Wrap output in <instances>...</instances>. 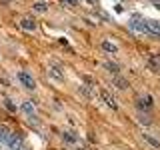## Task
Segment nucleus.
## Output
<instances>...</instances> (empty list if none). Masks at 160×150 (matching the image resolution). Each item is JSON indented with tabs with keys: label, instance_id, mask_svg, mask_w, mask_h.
I'll use <instances>...</instances> for the list:
<instances>
[{
	"label": "nucleus",
	"instance_id": "16",
	"mask_svg": "<svg viewBox=\"0 0 160 150\" xmlns=\"http://www.w3.org/2000/svg\"><path fill=\"white\" fill-rule=\"evenodd\" d=\"M60 2H62L64 6H68V8H74V6H78V0H60Z\"/></svg>",
	"mask_w": 160,
	"mask_h": 150
},
{
	"label": "nucleus",
	"instance_id": "3",
	"mask_svg": "<svg viewBox=\"0 0 160 150\" xmlns=\"http://www.w3.org/2000/svg\"><path fill=\"white\" fill-rule=\"evenodd\" d=\"M20 112L26 116L30 122H34V120L38 118V114H36V106H34V102L32 100H22L20 102Z\"/></svg>",
	"mask_w": 160,
	"mask_h": 150
},
{
	"label": "nucleus",
	"instance_id": "6",
	"mask_svg": "<svg viewBox=\"0 0 160 150\" xmlns=\"http://www.w3.org/2000/svg\"><path fill=\"white\" fill-rule=\"evenodd\" d=\"M136 106H138V110L148 112V110L154 106V102H152V98H150V96H140V98H136Z\"/></svg>",
	"mask_w": 160,
	"mask_h": 150
},
{
	"label": "nucleus",
	"instance_id": "2",
	"mask_svg": "<svg viewBox=\"0 0 160 150\" xmlns=\"http://www.w3.org/2000/svg\"><path fill=\"white\" fill-rule=\"evenodd\" d=\"M128 30H130V32H134V34H140V36H148V32H146V22H144L142 18H138V16H132V18H130Z\"/></svg>",
	"mask_w": 160,
	"mask_h": 150
},
{
	"label": "nucleus",
	"instance_id": "14",
	"mask_svg": "<svg viewBox=\"0 0 160 150\" xmlns=\"http://www.w3.org/2000/svg\"><path fill=\"white\" fill-rule=\"evenodd\" d=\"M34 10H36V12H46V10H48V6H46V2H36V4H34Z\"/></svg>",
	"mask_w": 160,
	"mask_h": 150
},
{
	"label": "nucleus",
	"instance_id": "18",
	"mask_svg": "<svg viewBox=\"0 0 160 150\" xmlns=\"http://www.w3.org/2000/svg\"><path fill=\"white\" fill-rule=\"evenodd\" d=\"M22 150H26V148H22Z\"/></svg>",
	"mask_w": 160,
	"mask_h": 150
},
{
	"label": "nucleus",
	"instance_id": "8",
	"mask_svg": "<svg viewBox=\"0 0 160 150\" xmlns=\"http://www.w3.org/2000/svg\"><path fill=\"white\" fill-rule=\"evenodd\" d=\"M10 136H12V130H8L6 126H0V148L6 150V144H8Z\"/></svg>",
	"mask_w": 160,
	"mask_h": 150
},
{
	"label": "nucleus",
	"instance_id": "10",
	"mask_svg": "<svg viewBox=\"0 0 160 150\" xmlns=\"http://www.w3.org/2000/svg\"><path fill=\"white\" fill-rule=\"evenodd\" d=\"M114 84H116V88H118V90H128V88H130L128 80H126V78H120L118 74L114 76Z\"/></svg>",
	"mask_w": 160,
	"mask_h": 150
},
{
	"label": "nucleus",
	"instance_id": "15",
	"mask_svg": "<svg viewBox=\"0 0 160 150\" xmlns=\"http://www.w3.org/2000/svg\"><path fill=\"white\" fill-rule=\"evenodd\" d=\"M62 138L66 140V142H76V140H78V136H76V134L72 136V132H64V134H62Z\"/></svg>",
	"mask_w": 160,
	"mask_h": 150
},
{
	"label": "nucleus",
	"instance_id": "11",
	"mask_svg": "<svg viewBox=\"0 0 160 150\" xmlns=\"http://www.w3.org/2000/svg\"><path fill=\"white\" fill-rule=\"evenodd\" d=\"M142 138L146 140V142H148V144H150V146H152V148H160V142H158L156 138H152V136H150L148 132H142Z\"/></svg>",
	"mask_w": 160,
	"mask_h": 150
},
{
	"label": "nucleus",
	"instance_id": "9",
	"mask_svg": "<svg viewBox=\"0 0 160 150\" xmlns=\"http://www.w3.org/2000/svg\"><path fill=\"white\" fill-rule=\"evenodd\" d=\"M20 26H22L24 30H28V32H34L38 26H36V22H34L32 18H22L20 20Z\"/></svg>",
	"mask_w": 160,
	"mask_h": 150
},
{
	"label": "nucleus",
	"instance_id": "5",
	"mask_svg": "<svg viewBox=\"0 0 160 150\" xmlns=\"http://www.w3.org/2000/svg\"><path fill=\"white\" fill-rule=\"evenodd\" d=\"M144 22H146V32H148V36L160 38V22H158V20H144Z\"/></svg>",
	"mask_w": 160,
	"mask_h": 150
},
{
	"label": "nucleus",
	"instance_id": "7",
	"mask_svg": "<svg viewBox=\"0 0 160 150\" xmlns=\"http://www.w3.org/2000/svg\"><path fill=\"white\" fill-rule=\"evenodd\" d=\"M100 48H102L106 54H110V56H116V54H118V50H120V48L116 46V44H114V42H110V40H102Z\"/></svg>",
	"mask_w": 160,
	"mask_h": 150
},
{
	"label": "nucleus",
	"instance_id": "17",
	"mask_svg": "<svg viewBox=\"0 0 160 150\" xmlns=\"http://www.w3.org/2000/svg\"><path fill=\"white\" fill-rule=\"evenodd\" d=\"M152 2H156V4H158V6H160V0H152Z\"/></svg>",
	"mask_w": 160,
	"mask_h": 150
},
{
	"label": "nucleus",
	"instance_id": "1",
	"mask_svg": "<svg viewBox=\"0 0 160 150\" xmlns=\"http://www.w3.org/2000/svg\"><path fill=\"white\" fill-rule=\"evenodd\" d=\"M16 80L20 82V86L30 90V92L36 90V80H34V76L28 72V70H18V72H16Z\"/></svg>",
	"mask_w": 160,
	"mask_h": 150
},
{
	"label": "nucleus",
	"instance_id": "4",
	"mask_svg": "<svg viewBox=\"0 0 160 150\" xmlns=\"http://www.w3.org/2000/svg\"><path fill=\"white\" fill-rule=\"evenodd\" d=\"M22 148H24L22 136H20V134H16V132H12V136H10L8 144H6V150H22Z\"/></svg>",
	"mask_w": 160,
	"mask_h": 150
},
{
	"label": "nucleus",
	"instance_id": "12",
	"mask_svg": "<svg viewBox=\"0 0 160 150\" xmlns=\"http://www.w3.org/2000/svg\"><path fill=\"white\" fill-rule=\"evenodd\" d=\"M104 68H106L110 74H114V76L120 72V66H118V64H114V62H104Z\"/></svg>",
	"mask_w": 160,
	"mask_h": 150
},
{
	"label": "nucleus",
	"instance_id": "13",
	"mask_svg": "<svg viewBox=\"0 0 160 150\" xmlns=\"http://www.w3.org/2000/svg\"><path fill=\"white\" fill-rule=\"evenodd\" d=\"M102 96H104V100H106V104H108V106H110V108H114V110H116V108H118V104H116V100H114L112 96H110V94H106V92H104V94H102Z\"/></svg>",
	"mask_w": 160,
	"mask_h": 150
}]
</instances>
